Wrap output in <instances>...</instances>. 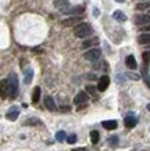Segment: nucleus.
<instances>
[{"instance_id":"f257e3e1","label":"nucleus","mask_w":150,"mask_h":151,"mask_svg":"<svg viewBox=\"0 0 150 151\" xmlns=\"http://www.w3.org/2000/svg\"><path fill=\"white\" fill-rule=\"evenodd\" d=\"M92 33H93V28L91 27V24H88V22L79 24L74 29V35L77 37H81V39H85V37L91 36Z\"/></svg>"},{"instance_id":"f03ea898","label":"nucleus","mask_w":150,"mask_h":151,"mask_svg":"<svg viewBox=\"0 0 150 151\" xmlns=\"http://www.w3.org/2000/svg\"><path fill=\"white\" fill-rule=\"evenodd\" d=\"M7 85H9V97L15 99L18 94V78L15 73H10L7 78Z\"/></svg>"},{"instance_id":"7ed1b4c3","label":"nucleus","mask_w":150,"mask_h":151,"mask_svg":"<svg viewBox=\"0 0 150 151\" xmlns=\"http://www.w3.org/2000/svg\"><path fill=\"white\" fill-rule=\"evenodd\" d=\"M101 55V50L100 49H91L88 50L85 54H83V58L88 60V61H97Z\"/></svg>"},{"instance_id":"20e7f679","label":"nucleus","mask_w":150,"mask_h":151,"mask_svg":"<svg viewBox=\"0 0 150 151\" xmlns=\"http://www.w3.org/2000/svg\"><path fill=\"white\" fill-rule=\"evenodd\" d=\"M124 124H125V126H127L128 129L135 128V126H136V124H138L136 115L133 114V112H129V114L125 116V119H124Z\"/></svg>"},{"instance_id":"39448f33","label":"nucleus","mask_w":150,"mask_h":151,"mask_svg":"<svg viewBox=\"0 0 150 151\" xmlns=\"http://www.w3.org/2000/svg\"><path fill=\"white\" fill-rule=\"evenodd\" d=\"M135 24L136 25H147L150 24V14H141V15H135Z\"/></svg>"},{"instance_id":"423d86ee","label":"nucleus","mask_w":150,"mask_h":151,"mask_svg":"<svg viewBox=\"0 0 150 151\" xmlns=\"http://www.w3.org/2000/svg\"><path fill=\"white\" fill-rule=\"evenodd\" d=\"M109 85H110V78L107 76V75H104V76H101V78L99 79V83H97V90H99V92H104V90H107Z\"/></svg>"},{"instance_id":"0eeeda50","label":"nucleus","mask_w":150,"mask_h":151,"mask_svg":"<svg viewBox=\"0 0 150 151\" xmlns=\"http://www.w3.org/2000/svg\"><path fill=\"white\" fill-rule=\"evenodd\" d=\"M82 21V17H79V15H74V17H70V18H65L61 21V24H63L64 27H71V25H75V24L81 22Z\"/></svg>"},{"instance_id":"6e6552de","label":"nucleus","mask_w":150,"mask_h":151,"mask_svg":"<svg viewBox=\"0 0 150 151\" xmlns=\"http://www.w3.org/2000/svg\"><path fill=\"white\" fill-rule=\"evenodd\" d=\"M85 11V7L83 6H75V7H71V9H67L65 11H63L64 14H68V15H79Z\"/></svg>"},{"instance_id":"1a4fd4ad","label":"nucleus","mask_w":150,"mask_h":151,"mask_svg":"<svg viewBox=\"0 0 150 151\" xmlns=\"http://www.w3.org/2000/svg\"><path fill=\"white\" fill-rule=\"evenodd\" d=\"M18 115H20V110H18V107H11L9 111H7V114H6V118L9 119V121H15V119L18 118Z\"/></svg>"},{"instance_id":"9d476101","label":"nucleus","mask_w":150,"mask_h":151,"mask_svg":"<svg viewBox=\"0 0 150 151\" xmlns=\"http://www.w3.org/2000/svg\"><path fill=\"white\" fill-rule=\"evenodd\" d=\"M9 96V85H7V79L0 81V97L6 99Z\"/></svg>"},{"instance_id":"9b49d317","label":"nucleus","mask_w":150,"mask_h":151,"mask_svg":"<svg viewBox=\"0 0 150 151\" xmlns=\"http://www.w3.org/2000/svg\"><path fill=\"white\" fill-rule=\"evenodd\" d=\"M88 101V94L85 92H79L77 96L74 97V104H85Z\"/></svg>"},{"instance_id":"f8f14e48","label":"nucleus","mask_w":150,"mask_h":151,"mask_svg":"<svg viewBox=\"0 0 150 151\" xmlns=\"http://www.w3.org/2000/svg\"><path fill=\"white\" fill-rule=\"evenodd\" d=\"M68 6H70L68 0H56L54 1V7L61 10V11H65V10L68 9Z\"/></svg>"},{"instance_id":"ddd939ff","label":"nucleus","mask_w":150,"mask_h":151,"mask_svg":"<svg viewBox=\"0 0 150 151\" xmlns=\"http://www.w3.org/2000/svg\"><path fill=\"white\" fill-rule=\"evenodd\" d=\"M125 64H127V67L129 69H136L138 68V64H136V60H135V57L133 55H128L127 58H125Z\"/></svg>"},{"instance_id":"4468645a","label":"nucleus","mask_w":150,"mask_h":151,"mask_svg":"<svg viewBox=\"0 0 150 151\" xmlns=\"http://www.w3.org/2000/svg\"><path fill=\"white\" fill-rule=\"evenodd\" d=\"M45 105H46V108H47L49 111H56L54 100H53L50 96H46L45 97Z\"/></svg>"},{"instance_id":"2eb2a0df","label":"nucleus","mask_w":150,"mask_h":151,"mask_svg":"<svg viewBox=\"0 0 150 151\" xmlns=\"http://www.w3.org/2000/svg\"><path fill=\"white\" fill-rule=\"evenodd\" d=\"M32 78H33V71H32V68L25 69V72H24V82L27 83V85H29V83L32 82Z\"/></svg>"},{"instance_id":"dca6fc26","label":"nucleus","mask_w":150,"mask_h":151,"mask_svg":"<svg viewBox=\"0 0 150 151\" xmlns=\"http://www.w3.org/2000/svg\"><path fill=\"white\" fill-rule=\"evenodd\" d=\"M113 18L115 19V21H121V22H124V21H127V15H125L121 10H117V11H114Z\"/></svg>"},{"instance_id":"f3484780","label":"nucleus","mask_w":150,"mask_h":151,"mask_svg":"<svg viewBox=\"0 0 150 151\" xmlns=\"http://www.w3.org/2000/svg\"><path fill=\"white\" fill-rule=\"evenodd\" d=\"M101 125H103V128L109 129V130H114V129L117 128V121H103L101 122Z\"/></svg>"},{"instance_id":"a211bd4d","label":"nucleus","mask_w":150,"mask_h":151,"mask_svg":"<svg viewBox=\"0 0 150 151\" xmlns=\"http://www.w3.org/2000/svg\"><path fill=\"white\" fill-rule=\"evenodd\" d=\"M97 43H99V39H97V37H93V39L83 40V43H82V49H89L91 46H93V45H97Z\"/></svg>"},{"instance_id":"6ab92c4d","label":"nucleus","mask_w":150,"mask_h":151,"mask_svg":"<svg viewBox=\"0 0 150 151\" xmlns=\"http://www.w3.org/2000/svg\"><path fill=\"white\" fill-rule=\"evenodd\" d=\"M138 42L141 45H150V33H142L141 36L138 37Z\"/></svg>"},{"instance_id":"aec40b11","label":"nucleus","mask_w":150,"mask_h":151,"mask_svg":"<svg viewBox=\"0 0 150 151\" xmlns=\"http://www.w3.org/2000/svg\"><path fill=\"white\" fill-rule=\"evenodd\" d=\"M39 99H41V87L36 86L33 89V93H32V103L36 104L38 101H39Z\"/></svg>"},{"instance_id":"412c9836","label":"nucleus","mask_w":150,"mask_h":151,"mask_svg":"<svg viewBox=\"0 0 150 151\" xmlns=\"http://www.w3.org/2000/svg\"><path fill=\"white\" fill-rule=\"evenodd\" d=\"M91 140H92V143H93V144H97V143H99V140H100L99 132H96V130H92V132H91Z\"/></svg>"},{"instance_id":"4be33fe9","label":"nucleus","mask_w":150,"mask_h":151,"mask_svg":"<svg viewBox=\"0 0 150 151\" xmlns=\"http://www.w3.org/2000/svg\"><path fill=\"white\" fill-rule=\"evenodd\" d=\"M136 10L145 11V10H150V1H145V3H138L136 4Z\"/></svg>"},{"instance_id":"5701e85b","label":"nucleus","mask_w":150,"mask_h":151,"mask_svg":"<svg viewBox=\"0 0 150 151\" xmlns=\"http://www.w3.org/2000/svg\"><path fill=\"white\" fill-rule=\"evenodd\" d=\"M56 139H57V142H64L67 139V133L64 130H60V132L56 133Z\"/></svg>"},{"instance_id":"b1692460","label":"nucleus","mask_w":150,"mask_h":151,"mask_svg":"<svg viewBox=\"0 0 150 151\" xmlns=\"http://www.w3.org/2000/svg\"><path fill=\"white\" fill-rule=\"evenodd\" d=\"M24 125H42V122L39 121V119H36V118H29L28 121L24 122Z\"/></svg>"},{"instance_id":"393cba45","label":"nucleus","mask_w":150,"mask_h":151,"mask_svg":"<svg viewBox=\"0 0 150 151\" xmlns=\"http://www.w3.org/2000/svg\"><path fill=\"white\" fill-rule=\"evenodd\" d=\"M109 143H110V146H117L118 144V137L117 136H111L109 139Z\"/></svg>"},{"instance_id":"a878e982","label":"nucleus","mask_w":150,"mask_h":151,"mask_svg":"<svg viewBox=\"0 0 150 151\" xmlns=\"http://www.w3.org/2000/svg\"><path fill=\"white\" fill-rule=\"evenodd\" d=\"M75 142H77V136L75 134H70L68 137H67V143L68 144H74Z\"/></svg>"},{"instance_id":"bb28decb","label":"nucleus","mask_w":150,"mask_h":151,"mask_svg":"<svg viewBox=\"0 0 150 151\" xmlns=\"http://www.w3.org/2000/svg\"><path fill=\"white\" fill-rule=\"evenodd\" d=\"M142 57H143V61H145V63H150V51H145Z\"/></svg>"},{"instance_id":"cd10ccee","label":"nucleus","mask_w":150,"mask_h":151,"mask_svg":"<svg viewBox=\"0 0 150 151\" xmlns=\"http://www.w3.org/2000/svg\"><path fill=\"white\" fill-rule=\"evenodd\" d=\"M86 90H88V93H91L92 96H96V87H93V86H88V87H86Z\"/></svg>"},{"instance_id":"c85d7f7f","label":"nucleus","mask_w":150,"mask_h":151,"mask_svg":"<svg viewBox=\"0 0 150 151\" xmlns=\"http://www.w3.org/2000/svg\"><path fill=\"white\" fill-rule=\"evenodd\" d=\"M93 15H95V17H99V15H100V11L97 9H95V10H93Z\"/></svg>"},{"instance_id":"c756f323","label":"nucleus","mask_w":150,"mask_h":151,"mask_svg":"<svg viewBox=\"0 0 150 151\" xmlns=\"http://www.w3.org/2000/svg\"><path fill=\"white\" fill-rule=\"evenodd\" d=\"M142 29H143V31H147V32H150V24H147V25H146L145 28H142Z\"/></svg>"},{"instance_id":"7c9ffc66","label":"nucleus","mask_w":150,"mask_h":151,"mask_svg":"<svg viewBox=\"0 0 150 151\" xmlns=\"http://www.w3.org/2000/svg\"><path fill=\"white\" fill-rule=\"evenodd\" d=\"M72 151H85V148H74Z\"/></svg>"},{"instance_id":"2f4dec72","label":"nucleus","mask_w":150,"mask_h":151,"mask_svg":"<svg viewBox=\"0 0 150 151\" xmlns=\"http://www.w3.org/2000/svg\"><path fill=\"white\" fill-rule=\"evenodd\" d=\"M115 1H118V3H124L125 0H115Z\"/></svg>"},{"instance_id":"473e14b6","label":"nucleus","mask_w":150,"mask_h":151,"mask_svg":"<svg viewBox=\"0 0 150 151\" xmlns=\"http://www.w3.org/2000/svg\"><path fill=\"white\" fill-rule=\"evenodd\" d=\"M147 110H149V111H150V104H147Z\"/></svg>"},{"instance_id":"72a5a7b5","label":"nucleus","mask_w":150,"mask_h":151,"mask_svg":"<svg viewBox=\"0 0 150 151\" xmlns=\"http://www.w3.org/2000/svg\"><path fill=\"white\" fill-rule=\"evenodd\" d=\"M142 1H143V0H142Z\"/></svg>"}]
</instances>
